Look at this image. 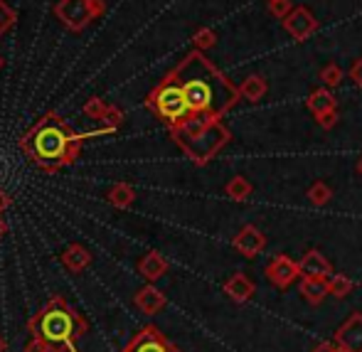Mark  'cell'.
Masks as SVG:
<instances>
[{
	"mask_svg": "<svg viewBox=\"0 0 362 352\" xmlns=\"http://www.w3.org/2000/svg\"><path fill=\"white\" fill-rule=\"evenodd\" d=\"M168 76L182 89L192 114L212 116V119L222 121V116L229 114L242 101L239 86L222 69L215 67L212 59H207L200 49L185 54L168 71Z\"/></svg>",
	"mask_w": 362,
	"mask_h": 352,
	"instance_id": "cell-1",
	"label": "cell"
},
{
	"mask_svg": "<svg viewBox=\"0 0 362 352\" xmlns=\"http://www.w3.org/2000/svg\"><path fill=\"white\" fill-rule=\"evenodd\" d=\"M89 136L91 134H76L57 114H47L28 131V136L23 139V151L28 153L35 165L52 172L74 163L79 156L81 141Z\"/></svg>",
	"mask_w": 362,
	"mask_h": 352,
	"instance_id": "cell-2",
	"label": "cell"
},
{
	"mask_svg": "<svg viewBox=\"0 0 362 352\" xmlns=\"http://www.w3.org/2000/svg\"><path fill=\"white\" fill-rule=\"evenodd\" d=\"M170 139L195 165H207L232 141V131L219 119L192 114L170 129Z\"/></svg>",
	"mask_w": 362,
	"mask_h": 352,
	"instance_id": "cell-3",
	"label": "cell"
},
{
	"mask_svg": "<svg viewBox=\"0 0 362 352\" xmlns=\"http://www.w3.org/2000/svg\"><path fill=\"white\" fill-rule=\"evenodd\" d=\"M146 106L168 126V129H173V126H177L180 121H185L187 116H192L190 104H187L182 89L168 74L153 86V91L146 99Z\"/></svg>",
	"mask_w": 362,
	"mask_h": 352,
	"instance_id": "cell-4",
	"label": "cell"
},
{
	"mask_svg": "<svg viewBox=\"0 0 362 352\" xmlns=\"http://www.w3.org/2000/svg\"><path fill=\"white\" fill-rule=\"evenodd\" d=\"M104 0H59L54 5V15L64 28L81 33L89 23L104 15Z\"/></svg>",
	"mask_w": 362,
	"mask_h": 352,
	"instance_id": "cell-5",
	"label": "cell"
},
{
	"mask_svg": "<svg viewBox=\"0 0 362 352\" xmlns=\"http://www.w3.org/2000/svg\"><path fill=\"white\" fill-rule=\"evenodd\" d=\"M37 328H40V335H42L45 343H49V345L69 343L74 335V318H72V313L64 308L62 300H54V303L42 313Z\"/></svg>",
	"mask_w": 362,
	"mask_h": 352,
	"instance_id": "cell-6",
	"label": "cell"
},
{
	"mask_svg": "<svg viewBox=\"0 0 362 352\" xmlns=\"http://www.w3.org/2000/svg\"><path fill=\"white\" fill-rule=\"evenodd\" d=\"M281 23H284V30H286L296 42H305V40L318 33V28H320L318 18H315V15L310 13V8H305V5H296Z\"/></svg>",
	"mask_w": 362,
	"mask_h": 352,
	"instance_id": "cell-7",
	"label": "cell"
},
{
	"mask_svg": "<svg viewBox=\"0 0 362 352\" xmlns=\"http://www.w3.org/2000/svg\"><path fill=\"white\" fill-rule=\"evenodd\" d=\"M264 276L269 278L272 286H276L279 291H286L291 283H296L300 278V266L288 254H276V257L267 264V269H264Z\"/></svg>",
	"mask_w": 362,
	"mask_h": 352,
	"instance_id": "cell-8",
	"label": "cell"
},
{
	"mask_svg": "<svg viewBox=\"0 0 362 352\" xmlns=\"http://www.w3.org/2000/svg\"><path fill=\"white\" fill-rule=\"evenodd\" d=\"M232 247L242 254L244 259H257L259 254L267 249V237L259 227L254 224H247L237 232V237L232 239Z\"/></svg>",
	"mask_w": 362,
	"mask_h": 352,
	"instance_id": "cell-9",
	"label": "cell"
},
{
	"mask_svg": "<svg viewBox=\"0 0 362 352\" xmlns=\"http://www.w3.org/2000/svg\"><path fill=\"white\" fill-rule=\"evenodd\" d=\"M333 343L345 352H362V313L355 310L333 335Z\"/></svg>",
	"mask_w": 362,
	"mask_h": 352,
	"instance_id": "cell-10",
	"label": "cell"
},
{
	"mask_svg": "<svg viewBox=\"0 0 362 352\" xmlns=\"http://www.w3.org/2000/svg\"><path fill=\"white\" fill-rule=\"evenodd\" d=\"M300 266V276H320V278H328L333 274V264L318 252V249H308V252L300 257L298 262Z\"/></svg>",
	"mask_w": 362,
	"mask_h": 352,
	"instance_id": "cell-11",
	"label": "cell"
},
{
	"mask_svg": "<svg viewBox=\"0 0 362 352\" xmlns=\"http://www.w3.org/2000/svg\"><path fill=\"white\" fill-rule=\"evenodd\" d=\"M224 293L232 300H237V303H247V300H252V295L257 293V283H254L247 274H232V276L224 281Z\"/></svg>",
	"mask_w": 362,
	"mask_h": 352,
	"instance_id": "cell-12",
	"label": "cell"
},
{
	"mask_svg": "<svg viewBox=\"0 0 362 352\" xmlns=\"http://www.w3.org/2000/svg\"><path fill=\"white\" fill-rule=\"evenodd\" d=\"M173 350H175V348H173V345H168L165 338H163L156 328H146L144 333H141L139 338L131 343V348L126 352H173Z\"/></svg>",
	"mask_w": 362,
	"mask_h": 352,
	"instance_id": "cell-13",
	"label": "cell"
},
{
	"mask_svg": "<svg viewBox=\"0 0 362 352\" xmlns=\"http://www.w3.org/2000/svg\"><path fill=\"white\" fill-rule=\"evenodd\" d=\"M305 106H308L313 116H320V114H328V111L338 109V99H335V94L328 89V86H318V89H313L308 94Z\"/></svg>",
	"mask_w": 362,
	"mask_h": 352,
	"instance_id": "cell-14",
	"label": "cell"
},
{
	"mask_svg": "<svg viewBox=\"0 0 362 352\" xmlns=\"http://www.w3.org/2000/svg\"><path fill=\"white\" fill-rule=\"evenodd\" d=\"M298 291L310 305H320L325 300V295H330L328 293V278H320V276H300Z\"/></svg>",
	"mask_w": 362,
	"mask_h": 352,
	"instance_id": "cell-15",
	"label": "cell"
},
{
	"mask_svg": "<svg viewBox=\"0 0 362 352\" xmlns=\"http://www.w3.org/2000/svg\"><path fill=\"white\" fill-rule=\"evenodd\" d=\"M136 305H139L146 315H156L158 310L165 308V295H163L156 286H144V288L136 293Z\"/></svg>",
	"mask_w": 362,
	"mask_h": 352,
	"instance_id": "cell-16",
	"label": "cell"
},
{
	"mask_svg": "<svg viewBox=\"0 0 362 352\" xmlns=\"http://www.w3.org/2000/svg\"><path fill=\"white\" fill-rule=\"evenodd\" d=\"M139 271L146 281H158L163 274L168 271V262L160 252H148L144 259L139 262Z\"/></svg>",
	"mask_w": 362,
	"mask_h": 352,
	"instance_id": "cell-17",
	"label": "cell"
},
{
	"mask_svg": "<svg viewBox=\"0 0 362 352\" xmlns=\"http://www.w3.org/2000/svg\"><path fill=\"white\" fill-rule=\"evenodd\" d=\"M62 264L69 269V271L79 274V271H84V269L91 264V254L86 252L81 244H72V247H67L62 252Z\"/></svg>",
	"mask_w": 362,
	"mask_h": 352,
	"instance_id": "cell-18",
	"label": "cell"
},
{
	"mask_svg": "<svg viewBox=\"0 0 362 352\" xmlns=\"http://www.w3.org/2000/svg\"><path fill=\"white\" fill-rule=\"evenodd\" d=\"M239 91H242V99L257 104V101H262L264 96H267L269 84H267V79H264L262 74H252V76H247V79H244V84L239 86Z\"/></svg>",
	"mask_w": 362,
	"mask_h": 352,
	"instance_id": "cell-19",
	"label": "cell"
},
{
	"mask_svg": "<svg viewBox=\"0 0 362 352\" xmlns=\"http://www.w3.org/2000/svg\"><path fill=\"white\" fill-rule=\"evenodd\" d=\"M106 200H109L114 207H119V210H129V207L136 202V190L129 185V182H116V185L109 190V195H106Z\"/></svg>",
	"mask_w": 362,
	"mask_h": 352,
	"instance_id": "cell-20",
	"label": "cell"
},
{
	"mask_svg": "<svg viewBox=\"0 0 362 352\" xmlns=\"http://www.w3.org/2000/svg\"><path fill=\"white\" fill-rule=\"evenodd\" d=\"M224 192H227V197H232L234 202H244L252 197L254 185L244 175H234V177H229V182L224 185Z\"/></svg>",
	"mask_w": 362,
	"mask_h": 352,
	"instance_id": "cell-21",
	"label": "cell"
},
{
	"mask_svg": "<svg viewBox=\"0 0 362 352\" xmlns=\"http://www.w3.org/2000/svg\"><path fill=\"white\" fill-rule=\"evenodd\" d=\"M353 288H355L353 278L343 276V274H330L328 276V293L333 295V298H338V300L348 298V295L353 293Z\"/></svg>",
	"mask_w": 362,
	"mask_h": 352,
	"instance_id": "cell-22",
	"label": "cell"
},
{
	"mask_svg": "<svg viewBox=\"0 0 362 352\" xmlns=\"http://www.w3.org/2000/svg\"><path fill=\"white\" fill-rule=\"evenodd\" d=\"M305 197H308L310 205H315V207H325L330 200H333V190H330L328 182L315 180L313 185L308 187V192H305Z\"/></svg>",
	"mask_w": 362,
	"mask_h": 352,
	"instance_id": "cell-23",
	"label": "cell"
},
{
	"mask_svg": "<svg viewBox=\"0 0 362 352\" xmlns=\"http://www.w3.org/2000/svg\"><path fill=\"white\" fill-rule=\"evenodd\" d=\"M345 79V71L340 64L335 62H328L323 69H320V81H323V86H328V89H333V86H340V81Z\"/></svg>",
	"mask_w": 362,
	"mask_h": 352,
	"instance_id": "cell-24",
	"label": "cell"
},
{
	"mask_svg": "<svg viewBox=\"0 0 362 352\" xmlns=\"http://www.w3.org/2000/svg\"><path fill=\"white\" fill-rule=\"evenodd\" d=\"M192 42H195V49L205 52V49H212L217 45V33L210 28H200L195 35H192Z\"/></svg>",
	"mask_w": 362,
	"mask_h": 352,
	"instance_id": "cell-25",
	"label": "cell"
},
{
	"mask_svg": "<svg viewBox=\"0 0 362 352\" xmlns=\"http://www.w3.org/2000/svg\"><path fill=\"white\" fill-rule=\"evenodd\" d=\"M101 124H104V129L109 131H116L121 124H124V114H121V109L119 106H106V111H104V116H101Z\"/></svg>",
	"mask_w": 362,
	"mask_h": 352,
	"instance_id": "cell-26",
	"label": "cell"
},
{
	"mask_svg": "<svg viewBox=\"0 0 362 352\" xmlns=\"http://www.w3.org/2000/svg\"><path fill=\"white\" fill-rule=\"evenodd\" d=\"M15 23H18V13L5 0H0V35H5L10 28H15Z\"/></svg>",
	"mask_w": 362,
	"mask_h": 352,
	"instance_id": "cell-27",
	"label": "cell"
},
{
	"mask_svg": "<svg viewBox=\"0 0 362 352\" xmlns=\"http://www.w3.org/2000/svg\"><path fill=\"white\" fill-rule=\"evenodd\" d=\"M106 106H109V104H104V101H101L99 96H94V99H89L84 104V116H86V119L101 121V116H104Z\"/></svg>",
	"mask_w": 362,
	"mask_h": 352,
	"instance_id": "cell-28",
	"label": "cell"
},
{
	"mask_svg": "<svg viewBox=\"0 0 362 352\" xmlns=\"http://www.w3.org/2000/svg\"><path fill=\"white\" fill-rule=\"evenodd\" d=\"M293 8L296 5L291 3V0H269V15L276 20H284Z\"/></svg>",
	"mask_w": 362,
	"mask_h": 352,
	"instance_id": "cell-29",
	"label": "cell"
},
{
	"mask_svg": "<svg viewBox=\"0 0 362 352\" xmlns=\"http://www.w3.org/2000/svg\"><path fill=\"white\" fill-rule=\"evenodd\" d=\"M338 121H340L338 109H335V111H328V114H320V116H315V124H318L323 131L335 129V126H338Z\"/></svg>",
	"mask_w": 362,
	"mask_h": 352,
	"instance_id": "cell-30",
	"label": "cell"
},
{
	"mask_svg": "<svg viewBox=\"0 0 362 352\" xmlns=\"http://www.w3.org/2000/svg\"><path fill=\"white\" fill-rule=\"evenodd\" d=\"M348 74H350V79H353L355 84H358L360 89H362V57H360V59H355L353 67H350Z\"/></svg>",
	"mask_w": 362,
	"mask_h": 352,
	"instance_id": "cell-31",
	"label": "cell"
},
{
	"mask_svg": "<svg viewBox=\"0 0 362 352\" xmlns=\"http://www.w3.org/2000/svg\"><path fill=\"white\" fill-rule=\"evenodd\" d=\"M310 352H345L340 345H335V343H320V345H315Z\"/></svg>",
	"mask_w": 362,
	"mask_h": 352,
	"instance_id": "cell-32",
	"label": "cell"
},
{
	"mask_svg": "<svg viewBox=\"0 0 362 352\" xmlns=\"http://www.w3.org/2000/svg\"><path fill=\"white\" fill-rule=\"evenodd\" d=\"M8 205H10V197L5 195V192H0V212H3V210H5V207H8Z\"/></svg>",
	"mask_w": 362,
	"mask_h": 352,
	"instance_id": "cell-33",
	"label": "cell"
},
{
	"mask_svg": "<svg viewBox=\"0 0 362 352\" xmlns=\"http://www.w3.org/2000/svg\"><path fill=\"white\" fill-rule=\"evenodd\" d=\"M358 172L362 175V156H360V160H358Z\"/></svg>",
	"mask_w": 362,
	"mask_h": 352,
	"instance_id": "cell-34",
	"label": "cell"
},
{
	"mask_svg": "<svg viewBox=\"0 0 362 352\" xmlns=\"http://www.w3.org/2000/svg\"><path fill=\"white\" fill-rule=\"evenodd\" d=\"M0 352H5V340L0 338Z\"/></svg>",
	"mask_w": 362,
	"mask_h": 352,
	"instance_id": "cell-35",
	"label": "cell"
},
{
	"mask_svg": "<svg viewBox=\"0 0 362 352\" xmlns=\"http://www.w3.org/2000/svg\"><path fill=\"white\" fill-rule=\"evenodd\" d=\"M0 69H3V57H0Z\"/></svg>",
	"mask_w": 362,
	"mask_h": 352,
	"instance_id": "cell-36",
	"label": "cell"
}]
</instances>
